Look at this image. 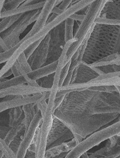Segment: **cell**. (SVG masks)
<instances>
[{
  "label": "cell",
  "mask_w": 120,
  "mask_h": 158,
  "mask_svg": "<svg viewBox=\"0 0 120 158\" xmlns=\"http://www.w3.org/2000/svg\"><path fill=\"white\" fill-rule=\"evenodd\" d=\"M107 1H93V2L88 6L84 19L81 22L78 31L74 36V39L77 41L72 44L68 48L64 66L71 60L74 53L81 45L90 28L95 24V20L100 17L101 11Z\"/></svg>",
  "instance_id": "obj_1"
},
{
  "label": "cell",
  "mask_w": 120,
  "mask_h": 158,
  "mask_svg": "<svg viewBox=\"0 0 120 158\" xmlns=\"http://www.w3.org/2000/svg\"><path fill=\"white\" fill-rule=\"evenodd\" d=\"M120 134V120L106 127L95 131L81 141L64 158H80L88 151L115 135Z\"/></svg>",
  "instance_id": "obj_2"
},
{
  "label": "cell",
  "mask_w": 120,
  "mask_h": 158,
  "mask_svg": "<svg viewBox=\"0 0 120 158\" xmlns=\"http://www.w3.org/2000/svg\"><path fill=\"white\" fill-rule=\"evenodd\" d=\"M36 11V10L24 14L11 27L2 33L1 36L3 39L9 49L16 45L20 41V35L25 31L28 26L30 25V20L34 15Z\"/></svg>",
  "instance_id": "obj_3"
},
{
  "label": "cell",
  "mask_w": 120,
  "mask_h": 158,
  "mask_svg": "<svg viewBox=\"0 0 120 158\" xmlns=\"http://www.w3.org/2000/svg\"><path fill=\"white\" fill-rule=\"evenodd\" d=\"M74 139L72 131L64 123L53 116V122L47 139V150Z\"/></svg>",
  "instance_id": "obj_4"
},
{
  "label": "cell",
  "mask_w": 120,
  "mask_h": 158,
  "mask_svg": "<svg viewBox=\"0 0 120 158\" xmlns=\"http://www.w3.org/2000/svg\"><path fill=\"white\" fill-rule=\"evenodd\" d=\"M42 122V116L40 111L37 112L33 118L29 126L26 131L23 139L20 144L16 155L17 158H24L28 148L33 142L35 134Z\"/></svg>",
  "instance_id": "obj_5"
},
{
  "label": "cell",
  "mask_w": 120,
  "mask_h": 158,
  "mask_svg": "<svg viewBox=\"0 0 120 158\" xmlns=\"http://www.w3.org/2000/svg\"><path fill=\"white\" fill-rule=\"evenodd\" d=\"M50 40V35L49 33L28 59V62L32 70L45 66V64L47 63L49 51Z\"/></svg>",
  "instance_id": "obj_6"
},
{
  "label": "cell",
  "mask_w": 120,
  "mask_h": 158,
  "mask_svg": "<svg viewBox=\"0 0 120 158\" xmlns=\"http://www.w3.org/2000/svg\"><path fill=\"white\" fill-rule=\"evenodd\" d=\"M50 40L49 51L48 59L51 55L55 56L56 61L58 60L62 52L65 42L64 40V23H60L59 25L54 28L50 31Z\"/></svg>",
  "instance_id": "obj_7"
},
{
  "label": "cell",
  "mask_w": 120,
  "mask_h": 158,
  "mask_svg": "<svg viewBox=\"0 0 120 158\" xmlns=\"http://www.w3.org/2000/svg\"><path fill=\"white\" fill-rule=\"evenodd\" d=\"M51 89L42 87L31 86L28 85H16L7 89L0 90V98H4L7 96H29L37 93L50 92Z\"/></svg>",
  "instance_id": "obj_8"
},
{
  "label": "cell",
  "mask_w": 120,
  "mask_h": 158,
  "mask_svg": "<svg viewBox=\"0 0 120 158\" xmlns=\"http://www.w3.org/2000/svg\"><path fill=\"white\" fill-rule=\"evenodd\" d=\"M120 76L113 77L112 78L101 81H95L92 79L86 83H74L70 85L62 86L58 89V91H70L72 92L78 89H82L84 91L90 87H94L104 86H120Z\"/></svg>",
  "instance_id": "obj_9"
},
{
  "label": "cell",
  "mask_w": 120,
  "mask_h": 158,
  "mask_svg": "<svg viewBox=\"0 0 120 158\" xmlns=\"http://www.w3.org/2000/svg\"><path fill=\"white\" fill-rule=\"evenodd\" d=\"M56 1H46L45 5L41 9L39 17L35 21L34 25H33L31 30L27 33V35L21 39V41H24L29 39V37L33 36L36 33L40 31L43 27H44L47 23L49 15L51 14L52 9L55 6Z\"/></svg>",
  "instance_id": "obj_10"
},
{
  "label": "cell",
  "mask_w": 120,
  "mask_h": 158,
  "mask_svg": "<svg viewBox=\"0 0 120 158\" xmlns=\"http://www.w3.org/2000/svg\"><path fill=\"white\" fill-rule=\"evenodd\" d=\"M107 141L106 144L104 148L95 152L90 153V156H106L113 158L120 157V135H115Z\"/></svg>",
  "instance_id": "obj_11"
},
{
  "label": "cell",
  "mask_w": 120,
  "mask_h": 158,
  "mask_svg": "<svg viewBox=\"0 0 120 158\" xmlns=\"http://www.w3.org/2000/svg\"><path fill=\"white\" fill-rule=\"evenodd\" d=\"M95 25H96V24L95 23L90 28V29L88 31L87 35H86L85 39L82 43L81 45L79 46L71 59V64L70 70H69L68 73H73L74 70L79 65V64H81L82 61L84 59V56L85 52L86 51V48L87 46L88 42L89 41L90 37L91 36V34L93 31Z\"/></svg>",
  "instance_id": "obj_12"
},
{
  "label": "cell",
  "mask_w": 120,
  "mask_h": 158,
  "mask_svg": "<svg viewBox=\"0 0 120 158\" xmlns=\"http://www.w3.org/2000/svg\"><path fill=\"white\" fill-rule=\"evenodd\" d=\"M98 76V74L90 67L88 64L82 60L77 67V75L73 84L86 83L94 79Z\"/></svg>",
  "instance_id": "obj_13"
},
{
  "label": "cell",
  "mask_w": 120,
  "mask_h": 158,
  "mask_svg": "<svg viewBox=\"0 0 120 158\" xmlns=\"http://www.w3.org/2000/svg\"><path fill=\"white\" fill-rule=\"evenodd\" d=\"M78 144V142L74 138L71 141L48 148L45 153V158H52L60 154H67Z\"/></svg>",
  "instance_id": "obj_14"
},
{
  "label": "cell",
  "mask_w": 120,
  "mask_h": 158,
  "mask_svg": "<svg viewBox=\"0 0 120 158\" xmlns=\"http://www.w3.org/2000/svg\"><path fill=\"white\" fill-rule=\"evenodd\" d=\"M57 64L58 60L37 68L36 69L33 70L32 72L27 73V76L29 78L33 81H37L39 79L54 73L56 70Z\"/></svg>",
  "instance_id": "obj_15"
},
{
  "label": "cell",
  "mask_w": 120,
  "mask_h": 158,
  "mask_svg": "<svg viewBox=\"0 0 120 158\" xmlns=\"http://www.w3.org/2000/svg\"><path fill=\"white\" fill-rule=\"evenodd\" d=\"M43 97V93H37L32 95L24 96L19 98H14L11 100L6 101V106L8 110L10 109L23 106L27 104L34 103L37 101L41 100Z\"/></svg>",
  "instance_id": "obj_16"
},
{
  "label": "cell",
  "mask_w": 120,
  "mask_h": 158,
  "mask_svg": "<svg viewBox=\"0 0 120 158\" xmlns=\"http://www.w3.org/2000/svg\"><path fill=\"white\" fill-rule=\"evenodd\" d=\"M46 1H41L40 2L36 3V4H32V5H28V6H19L16 9L9 11L3 12L1 13V19L7 17H10L12 15H23L25 14L27 12L33 11L35 10H40L43 8V6L45 5Z\"/></svg>",
  "instance_id": "obj_17"
},
{
  "label": "cell",
  "mask_w": 120,
  "mask_h": 158,
  "mask_svg": "<svg viewBox=\"0 0 120 158\" xmlns=\"http://www.w3.org/2000/svg\"><path fill=\"white\" fill-rule=\"evenodd\" d=\"M109 19L120 20V1L108 0L103 10L101 11L100 17Z\"/></svg>",
  "instance_id": "obj_18"
},
{
  "label": "cell",
  "mask_w": 120,
  "mask_h": 158,
  "mask_svg": "<svg viewBox=\"0 0 120 158\" xmlns=\"http://www.w3.org/2000/svg\"><path fill=\"white\" fill-rule=\"evenodd\" d=\"M120 52H117L100 59L94 62L88 64L93 67H101L113 65L119 66L120 64Z\"/></svg>",
  "instance_id": "obj_19"
},
{
  "label": "cell",
  "mask_w": 120,
  "mask_h": 158,
  "mask_svg": "<svg viewBox=\"0 0 120 158\" xmlns=\"http://www.w3.org/2000/svg\"><path fill=\"white\" fill-rule=\"evenodd\" d=\"M8 114L9 127H10L20 125L23 121L24 116L22 106L10 109Z\"/></svg>",
  "instance_id": "obj_20"
},
{
  "label": "cell",
  "mask_w": 120,
  "mask_h": 158,
  "mask_svg": "<svg viewBox=\"0 0 120 158\" xmlns=\"http://www.w3.org/2000/svg\"><path fill=\"white\" fill-rule=\"evenodd\" d=\"M22 109L24 116L23 123L24 124L26 131L35 114L40 111L36 106L35 103L24 106H22Z\"/></svg>",
  "instance_id": "obj_21"
},
{
  "label": "cell",
  "mask_w": 120,
  "mask_h": 158,
  "mask_svg": "<svg viewBox=\"0 0 120 158\" xmlns=\"http://www.w3.org/2000/svg\"><path fill=\"white\" fill-rule=\"evenodd\" d=\"M23 15H12L2 19L0 21V34L11 27L14 23L19 19Z\"/></svg>",
  "instance_id": "obj_22"
},
{
  "label": "cell",
  "mask_w": 120,
  "mask_h": 158,
  "mask_svg": "<svg viewBox=\"0 0 120 158\" xmlns=\"http://www.w3.org/2000/svg\"><path fill=\"white\" fill-rule=\"evenodd\" d=\"M26 83V81L22 75L19 76L18 77H13L12 78L6 79V81L0 83V90L16 85L25 84Z\"/></svg>",
  "instance_id": "obj_23"
},
{
  "label": "cell",
  "mask_w": 120,
  "mask_h": 158,
  "mask_svg": "<svg viewBox=\"0 0 120 158\" xmlns=\"http://www.w3.org/2000/svg\"><path fill=\"white\" fill-rule=\"evenodd\" d=\"M24 128H25V127L24 124L23 123V122L20 125L10 127L9 131H8V133L6 134L4 139H3L8 145H9L10 143H11L14 139H15L16 136L18 135L20 131Z\"/></svg>",
  "instance_id": "obj_24"
},
{
  "label": "cell",
  "mask_w": 120,
  "mask_h": 158,
  "mask_svg": "<svg viewBox=\"0 0 120 158\" xmlns=\"http://www.w3.org/2000/svg\"><path fill=\"white\" fill-rule=\"evenodd\" d=\"M74 22V20L69 18L64 21V40L65 43L73 39Z\"/></svg>",
  "instance_id": "obj_25"
},
{
  "label": "cell",
  "mask_w": 120,
  "mask_h": 158,
  "mask_svg": "<svg viewBox=\"0 0 120 158\" xmlns=\"http://www.w3.org/2000/svg\"><path fill=\"white\" fill-rule=\"evenodd\" d=\"M24 0H14V1H5L2 7V12L9 11L16 9L21 5Z\"/></svg>",
  "instance_id": "obj_26"
},
{
  "label": "cell",
  "mask_w": 120,
  "mask_h": 158,
  "mask_svg": "<svg viewBox=\"0 0 120 158\" xmlns=\"http://www.w3.org/2000/svg\"><path fill=\"white\" fill-rule=\"evenodd\" d=\"M0 150L2 151L5 158H17L16 154L12 150L9 145H8L1 138H0Z\"/></svg>",
  "instance_id": "obj_27"
},
{
  "label": "cell",
  "mask_w": 120,
  "mask_h": 158,
  "mask_svg": "<svg viewBox=\"0 0 120 158\" xmlns=\"http://www.w3.org/2000/svg\"><path fill=\"white\" fill-rule=\"evenodd\" d=\"M94 23L98 25L107 26H120V20L99 17L95 20Z\"/></svg>",
  "instance_id": "obj_28"
},
{
  "label": "cell",
  "mask_w": 120,
  "mask_h": 158,
  "mask_svg": "<svg viewBox=\"0 0 120 158\" xmlns=\"http://www.w3.org/2000/svg\"><path fill=\"white\" fill-rule=\"evenodd\" d=\"M21 43V41L20 40V41L16 45L12 47L11 48H9L8 50L6 51L0 53V64L6 62L10 59L12 55L14 54L15 51L18 48V47L19 46Z\"/></svg>",
  "instance_id": "obj_29"
},
{
  "label": "cell",
  "mask_w": 120,
  "mask_h": 158,
  "mask_svg": "<svg viewBox=\"0 0 120 158\" xmlns=\"http://www.w3.org/2000/svg\"><path fill=\"white\" fill-rule=\"evenodd\" d=\"M17 62L19 65L20 67L24 70L26 73H28L32 71L31 67L28 62V60L26 58L24 53H21L19 58H18Z\"/></svg>",
  "instance_id": "obj_30"
},
{
  "label": "cell",
  "mask_w": 120,
  "mask_h": 158,
  "mask_svg": "<svg viewBox=\"0 0 120 158\" xmlns=\"http://www.w3.org/2000/svg\"><path fill=\"white\" fill-rule=\"evenodd\" d=\"M44 38H42V39H40L39 40L34 43L31 45H30L28 48H27L24 51V53L25 56L26 58L27 59V60L29 59V57L31 56L32 54H33V52L35 51V50L37 48V47L39 46V45L40 44L41 42L42 41Z\"/></svg>",
  "instance_id": "obj_31"
},
{
  "label": "cell",
  "mask_w": 120,
  "mask_h": 158,
  "mask_svg": "<svg viewBox=\"0 0 120 158\" xmlns=\"http://www.w3.org/2000/svg\"><path fill=\"white\" fill-rule=\"evenodd\" d=\"M71 64V61H70L65 66H64L62 70L61 74H60V81H59V89L62 87L63 85L64 81L66 78V76L67 75L68 72H69Z\"/></svg>",
  "instance_id": "obj_32"
},
{
  "label": "cell",
  "mask_w": 120,
  "mask_h": 158,
  "mask_svg": "<svg viewBox=\"0 0 120 158\" xmlns=\"http://www.w3.org/2000/svg\"><path fill=\"white\" fill-rule=\"evenodd\" d=\"M72 2V1H71V0H69V1H62V3H61L59 6H57V7H58L60 10L64 12L69 8V6H71Z\"/></svg>",
  "instance_id": "obj_33"
},
{
  "label": "cell",
  "mask_w": 120,
  "mask_h": 158,
  "mask_svg": "<svg viewBox=\"0 0 120 158\" xmlns=\"http://www.w3.org/2000/svg\"><path fill=\"white\" fill-rule=\"evenodd\" d=\"M11 70L14 77H18L19 76L21 75L19 72V65L17 61L16 62V63L14 64L12 67L11 68Z\"/></svg>",
  "instance_id": "obj_34"
},
{
  "label": "cell",
  "mask_w": 120,
  "mask_h": 158,
  "mask_svg": "<svg viewBox=\"0 0 120 158\" xmlns=\"http://www.w3.org/2000/svg\"><path fill=\"white\" fill-rule=\"evenodd\" d=\"M10 129V127L6 126L0 125V138L4 139L8 131Z\"/></svg>",
  "instance_id": "obj_35"
},
{
  "label": "cell",
  "mask_w": 120,
  "mask_h": 158,
  "mask_svg": "<svg viewBox=\"0 0 120 158\" xmlns=\"http://www.w3.org/2000/svg\"><path fill=\"white\" fill-rule=\"evenodd\" d=\"M65 95H62V96H60V97L56 98L54 102V111L56 110L57 109L59 106H60L61 104L62 103V101H63V100H64V98H65Z\"/></svg>",
  "instance_id": "obj_36"
},
{
  "label": "cell",
  "mask_w": 120,
  "mask_h": 158,
  "mask_svg": "<svg viewBox=\"0 0 120 158\" xmlns=\"http://www.w3.org/2000/svg\"><path fill=\"white\" fill-rule=\"evenodd\" d=\"M85 17V15H81V14H74L73 15L70 16L69 18L73 20L79 21L81 22L84 19V18Z\"/></svg>",
  "instance_id": "obj_37"
},
{
  "label": "cell",
  "mask_w": 120,
  "mask_h": 158,
  "mask_svg": "<svg viewBox=\"0 0 120 158\" xmlns=\"http://www.w3.org/2000/svg\"><path fill=\"white\" fill-rule=\"evenodd\" d=\"M41 1H37V0H27L25 1L20 6H28V5H32V4H36L39 2H40Z\"/></svg>",
  "instance_id": "obj_38"
},
{
  "label": "cell",
  "mask_w": 120,
  "mask_h": 158,
  "mask_svg": "<svg viewBox=\"0 0 120 158\" xmlns=\"http://www.w3.org/2000/svg\"><path fill=\"white\" fill-rule=\"evenodd\" d=\"M8 110L6 106V101H1L0 102V113Z\"/></svg>",
  "instance_id": "obj_39"
},
{
  "label": "cell",
  "mask_w": 120,
  "mask_h": 158,
  "mask_svg": "<svg viewBox=\"0 0 120 158\" xmlns=\"http://www.w3.org/2000/svg\"><path fill=\"white\" fill-rule=\"evenodd\" d=\"M0 46L2 48L3 50L4 51H6L9 50V48H8L6 45V43L4 42L3 39H2V37L1 36V35H0Z\"/></svg>",
  "instance_id": "obj_40"
},
{
  "label": "cell",
  "mask_w": 120,
  "mask_h": 158,
  "mask_svg": "<svg viewBox=\"0 0 120 158\" xmlns=\"http://www.w3.org/2000/svg\"><path fill=\"white\" fill-rule=\"evenodd\" d=\"M64 11H62V10H60L57 6H54V8L52 9V11H51V14H54L57 15H60L61 14L63 13Z\"/></svg>",
  "instance_id": "obj_41"
},
{
  "label": "cell",
  "mask_w": 120,
  "mask_h": 158,
  "mask_svg": "<svg viewBox=\"0 0 120 158\" xmlns=\"http://www.w3.org/2000/svg\"><path fill=\"white\" fill-rule=\"evenodd\" d=\"M57 16H58V15H57L56 14H52L49 17L48 19L47 20L46 24L49 23H51V21H53V20H54V19L57 17Z\"/></svg>",
  "instance_id": "obj_42"
},
{
  "label": "cell",
  "mask_w": 120,
  "mask_h": 158,
  "mask_svg": "<svg viewBox=\"0 0 120 158\" xmlns=\"http://www.w3.org/2000/svg\"><path fill=\"white\" fill-rule=\"evenodd\" d=\"M12 75V73L11 70L10 69V70H8V72H6L2 76L1 78H6L7 77H10V76Z\"/></svg>",
  "instance_id": "obj_43"
},
{
  "label": "cell",
  "mask_w": 120,
  "mask_h": 158,
  "mask_svg": "<svg viewBox=\"0 0 120 158\" xmlns=\"http://www.w3.org/2000/svg\"><path fill=\"white\" fill-rule=\"evenodd\" d=\"M4 1L3 0H1L0 1V19H1V13L2 12V7H3V5L4 4Z\"/></svg>",
  "instance_id": "obj_44"
},
{
  "label": "cell",
  "mask_w": 120,
  "mask_h": 158,
  "mask_svg": "<svg viewBox=\"0 0 120 158\" xmlns=\"http://www.w3.org/2000/svg\"><path fill=\"white\" fill-rule=\"evenodd\" d=\"M81 157L82 158H89V155L88 154V152L84 153V154Z\"/></svg>",
  "instance_id": "obj_45"
},
{
  "label": "cell",
  "mask_w": 120,
  "mask_h": 158,
  "mask_svg": "<svg viewBox=\"0 0 120 158\" xmlns=\"http://www.w3.org/2000/svg\"><path fill=\"white\" fill-rule=\"evenodd\" d=\"M4 157V155L3 154V153L0 150V158H3Z\"/></svg>",
  "instance_id": "obj_46"
},
{
  "label": "cell",
  "mask_w": 120,
  "mask_h": 158,
  "mask_svg": "<svg viewBox=\"0 0 120 158\" xmlns=\"http://www.w3.org/2000/svg\"><path fill=\"white\" fill-rule=\"evenodd\" d=\"M3 52H4V51L3 50V49H2V48L0 46V53Z\"/></svg>",
  "instance_id": "obj_47"
},
{
  "label": "cell",
  "mask_w": 120,
  "mask_h": 158,
  "mask_svg": "<svg viewBox=\"0 0 120 158\" xmlns=\"http://www.w3.org/2000/svg\"><path fill=\"white\" fill-rule=\"evenodd\" d=\"M120 158V157H118V158Z\"/></svg>",
  "instance_id": "obj_48"
},
{
  "label": "cell",
  "mask_w": 120,
  "mask_h": 158,
  "mask_svg": "<svg viewBox=\"0 0 120 158\" xmlns=\"http://www.w3.org/2000/svg\"></svg>",
  "instance_id": "obj_49"
}]
</instances>
